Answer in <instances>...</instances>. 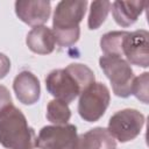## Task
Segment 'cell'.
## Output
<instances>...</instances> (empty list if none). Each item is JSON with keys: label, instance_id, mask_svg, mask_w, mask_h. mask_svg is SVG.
<instances>
[{"label": "cell", "instance_id": "6da1fadb", "mask_svg": "<svg viewBox=\"0 0 149 149\" xmlns=\"http://www.w3.org/2000/svg\"><path fill=\"white\" fill-rule=\"evenodd\" d=\"M0 144L6 149H34L35 130L24 114L13 104L0 112Z\"/></svg>", "mask_w": 149, "mask_h": 149}, {"label": "cell", "instance_id": "7a4b0ae2", "mask_svg": "<svg viewBox=\"0 0 149 149\" xmlns=\"http://www.w3.org/2000/svg\"><path fill=\"white\" fill-rule=\"evenodd\" d=\"M87 7L86 0L59 1L56 5L52 20V33L56 43L61 47H71L80 36L79 23Z\"/></svg>", "mask_w": 149, "mask_h": 149}, {"label": "cell", "instance_id": "3957f363", "mask_svg": "<svg viewBox=\"0 0 149 149\" xmlns=\"http://www.w3.org/2000/svg\"><path fill=\"white\" fill-rule=\"evenodd\" d=\"M99 65L112 84V90L120 98H128L132 94V84L135 78L130 64L118 56H101Z\"/></svg>", "mask_w": 149, "mask_h": 149}, {"label": "cell", "instance_id": "277c9868", "mask_svg": "<svg viewBox=\"0 0 149 149\" xmlns=\"http://www.w3.org/2000/svg\"><path fill=\"white\" fill-rule=\"evenodd\" d=\"M78 113L84 121L95 122L106 112L111 93L108 87L102 83H93L79 94Z\"/></svg>", "mask_w": 149, "mask_h": 149}, {"label": "cell", "instance_id": "5b68a950", "mask_svg": "<svg viewBox=\"0 0 149 149\" xmlns=\"http://www.w3.org/2000/svg\"><path fill=\"white\" fill-rule=\"evenodd\" d=\"M144 125V115L137 109L126 108L113 114L108 121L107 130L121 143L137 137Z\"/></svg>", "mask_w": 149, "mask_h": 149}, {"label": "cell", "instance_id": "8992f818", "mask_svg": "<svg viewBox=\"0 0 149 149\" xmlns=\"http://www.w3.org/2000/svg\"><path fill=\"white\" fill-rule=\"evenodd\" d=\"M45 87L52 97L68 105L84 91L79 81L68 68L49 72L45 77Z\"/></svg>", "mask_w": 149, "mask_h": 149}, {"label": "cell", "instance_id": "52a82bcc", "mask_svg": "<svg viewBox=\"0 0 149 149\" xmlns=\"http://www.w3.org/2000/svg\"><path fill=\"white\" fill-rule=\"evenodd\" d=\"M77 141L78 134L74 125L44 126L36 137V147L38 149H76Z\"/></svg>", "mask_w": 149, "mask_h": 149}, {"label": "cell", "instance_id": "ba28073f", "mask_svg": "<svg viewBox=\"0 0 149 149\" xmlns=\"http://www.w3.org/2000/svg\"><path fill=\"white\" fill-rule=\"evenodd\" d=\"M148 38L149 33L144 29L127 31L122 42V56H126V61L129 64L144 69L149 66Z\"/></svg>", "mask_w": 149, "mask_h": 149}, {"label": "cell", "instance_id": "9c48e42d", "mask_svg": "<svg viewBox=\"0 0 149 149\" xmlns=\"http://www.w3.org/2000/svg\"><path fill=\"white\" fill-rule=\"evenodd\" d=\"M17 17L28 26H43L50 16L51 3L48 0H17L15 2Z\"/></svg>", "mask_w": 149, "mask_h": 149}, {"label": "cell", "instance_id": "30bf717a", "mask_svg": "<svg viewBox=\"0 0 149 149\" xmlns=\"http://www.w3.org/2000/svg\"><path fill=\"white\" fill-rule=\"evenodd\" d=\"M16 98L23 105H34L41 97V85L37 77L30 71H21L13 81Z\"/></svg>", "mask_w": 149, "mask_h": 149}, {"label": "cell", "instance_id": "8fae6325", "mask_svg": "<svg viewBox=\"0 0 149 149\" xmlns=\"http://www.w3.org/2000/svg\"><path fill=\"white\" fill-rule=\"evenodd\" d=\"M147 5V1H114L111 3L112 15L120 27L127 28L137 21Z\"/></svg>", "mask_w": 149, "mask_h": 149}, {"label": "cell", "instance_id": "7c38bea8", "mask_svg": "<svg viewBox=\"0 0 149 149\" xmlns=\"http://www.w3.org/2000/svg\"><path fill=\"white\" fill-rule=\"evenodd\" d=\"M116 141L106 128L95 127L78 136L76 149H115Z\"/></svg>", "mask_w": 149, "mask_h": 149}, {"label": "cell", "instance_id": "4fadbf2b", "mask_svg": "<svg viewBox=\"0 0 149 149\" xmlns=\"http://www.w3.org/2000/svg\"><path fill=\"white\" fill-rule=\"evenodd\" d=\"M26 43L33 52L38 55H49L55 49L56 40L50 28L45 26H37L28 33Z\"/></svg>", "mask_w": 149, "mask_h": 149}, {"label": "cell", "instance_id": "5bb4252c", "mask_svg": "<svg viewBox=\"0 0 149 149\" xmlns=\"http://www.w3.org/2000/svg\"><path fill=\"white\" fill-rule=\"evenodd\" d=\"M127 31H109L101 36L100 48L105 56L122 57V42Z\"/></svg>", "mask_w": 149, "mask_h": 149}, {"label": "cell", "instance_id": "9a60e30c", "mask_svg": "<svg viewBox=\"0 0 149 149\" xmlns=\"http://www.w3.org/2000/svg\"><path fill=\"white\" fill-rule=\"evenodd\" d=\"M71 118V111L62 100L54 99L49 101L47 107V119L55 126H64Z\"/></svg>", "mask_w": 149, "mask_h": 149}, {"label": "cell", "instance_id": "2e32d148", "mask_svg": "<svg viewBox=\"0 0 149 149\" xmlns=\"http://www.w3.org/2000/svg\"><path fill=\"white\" fill-rule=\"evenodd\" d=\"M111 10L109 1H93L90 6V14L87 20V26L91 30L98 29L106 20Z\"/></svg>", "mask_w": 149, "mask_h": 149}, {"label": "cell", "instance_id": "e0dca14e", "mask_svg": "<svg viewBox=\"0 0 149 149\" xmlns=\"http://www.w3.org/2000/svg\"><path fill=\"white\" fill-rule=\"evenodd\" d=\"M66 68L73 73L76 79L81 85L83 90L87 88L90 85H92L94 83V79H95L94 73H93V71L87 65L79 64V63H73V64L68 65Z\"/></svg>", "mask_w": 149, "mask_h": 149}, {"label": "cell", "instance_id": "ac0fdd59", "mask_svg": "<svg viewBox=\"0 0 149 149\" xmlns=\"http://www.w3.org/2000/svg\"><path fill=\"white\" fill-rule=\"evenodd\" d=\"M148 86L149 73L143 72L139 77H135L132 84V94L135 95L143 104H148Z\"/></svg>", "mask_w": 149, "mask_h": 149}, {"label": "cell", "instance_id": "d6986e66", "mask_svg": "<svg viewBox=\"0 0 149 149\" xmlns=\"http://www.w3.org/2000/svg\"><path fill=\"white\" fill-rule=\"evenodd\" d=\"M9 105H12L10 93L7 87H5L3 85H0V112Z\"/></svg>", "mask_w": 149, "mask_h": 149}, {"label": "cell", "instance_id": "ffe728a7", "mask_svg": "<svg viewBox=\"0 0 149 149\" xmlns=\"http://www.w3.org/2000/svg\"><path fill=\"white\" fill-rule=\"evenodd\" d=\"M10 70V61L9 58L5 55L0 52V79L5 78L7 76V73Z\"/></svg>", "mask_w": 149, "mask_h": 149}]
</instances>
